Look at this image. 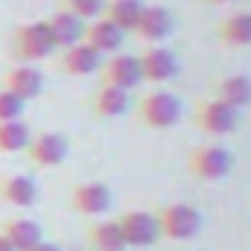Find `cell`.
<instances>
[{"mask_svg": "<svg viewBox=\"0 0 251 251\" xmlns=\"http://www.w3.org/2000/svg\"><path fill=\"white\" fill-rule=\"evenodd\" d=\"M88 243L94 251H126L117 219H102V222L88 225Z\"/></svg>", "mask_w": 251, "mask_h": 251, "instance_id": "obj_21", "label": "cell"}, {"mask_svg": "<svg viewBox=\"0 0 251 251\" xmlns=\"http://www.w3.org/2000/svg\"><path fill=\"white\" fill-rule=\"evenodd\" d=\"M100 76L102 85H114L123 91H134L137 85H143V73H140V62L131 53H114L100 64Z\"/></svg>", "mask_w": 251, "mask_h": 251, "instance_id": "obj_8", "label": "cell"}, {"mask_svg": "<svg viewBox=\"0 0 251 251\" xmlns=\"http://www.w3.org/2000/svg\"><path fill=\"white\" fill-rule=\"evenodd\" d=\"M105 3L108 0H62V9L70 12V15H76L79 21H97L102 15Z\"/></svg>", "mask_w": 251, "mask_h": 251, "instance_id": "obj_24", "label": "cell"}, {"mask_svg": "<svg viewBox=\"0 0 251 251\" xmlns=\"http://www.w3.org/2000/svg\"><path fill=\"white\" fill-rule=\"evenodd\" d=\"M0 237H3L15 251H29L32 246H38V243L44 240V237H41V225L32 222V219H24V216L6 219V222L0 225Z\"/></svg>", "mask_w": 251, "mask_h": 251, "instance_id": "obj_15", "label": "cell"}, {"mask_svg": "<svg viewBox=\"0 0 251 251\" xmlns=\"http://www.w3.org/2000/svg\"><path fill=\"white\" fill-rule=\"evenodd\" d=\"M82 41H85V44H91V47L105 59V56L120 53V47H123V41H126V32H123V29H117L111 21L97 18V21L85 24V38H82Z\"/></svg>", "mask_w": 251, "mask_h": 251, "instance_id": "obj_12", "label": "cell"}, {"mask_svg": "<svg viewBox=\"0 0 251 251\" xmlns=\"http://www.w3.org/2000/svg\"><path fill=\"white\" fill-rule=\"evenodd\" d=\"M207 3H216L219 6V3H234V0H207Z\"/></svg>", "mask_w": 251, "mask_h": 251, "instance_id": "obj_28", "label": "cell"}, {"mask_svg": "<svg viewBox=\"0 0 251 251\" xmlns=\"http://www.w3.org/2000/svg\"><path fill=\"white\" fill-rule=\"evenodd\" d=\"M173 29H176V15L167 6H143V15L134 26V35L149 41V44H158V41L170 38Z\"/></svg>", "mask_w": 251, "mask_h": 251, "instance_id": "obj_10", "label": "cell"}, {"mask_svg": "<svg viewBox=\"0 0 251 251\" xmlns=\"http://www.w3.org/2000/svg\"><path fill=\"white\" fill-rule=\"evenodd\" d=\"M216 32L228 47H251V12L228 15Z\"/></svg>", "mask_w": 251, "mask_h": 251, "instance_id": "obj_22", "label": "cell"}, {"mask_svg": "<svg viewBox=\"0 0 251 251\" xmlns=\"http://www.w3.org/2000/svg\"><path fill=\"white\" fill-rule=\"evenodd\" d=\"M117 225H120L126 249H149L161 240L158 219L149 210H126L117 216Z\"/></svg>", "mask_w": 251, "mask_h": 251, "instance_id": "obj_5", "label": "cell"}, {"mask_svg": "<svg viewBox=\"0 0 251 251\" xmlns=\"http://www.w3.org/2000/svg\"><path fill=\"white\" fill-rule=\"evenodd\" d=\"M137 62H140L143 82L164 85V82H170V79L178 76V59H176V53L167 50V47H161V44L146 47V50L137 56Z\"/></svg>", "mask_w": 251, "mask_h": 251, "instance_id": "obj_9", "label": "cell"}, {"mask_svg": "<svg viewBox=\"0 0 251 251\" xmlns=\"http://www.w3.org/2000/svg\"><path fill=\"white\" fill-rule=\"evenodd\" d=\"M24 108H26V102H24V100H18V97H15V94H9V91H0V123L21 120Z\"/></svg>", "mask_w": 251, "mask_h": 251, "instance_id": "obj_25", "label": "cell"}, {"mask_svg": "<svg viewBox=\"0 0 251 251\" xmlns=\"http://www.w3.org/2000/svg\"><path fill=\"white\" fill-rule=\"evenodd\" d=\"M140 15H143V3L140 0H108L100 18L111 21L117 29H123L126 35H128V32H134Z\"/></svg>", "mask_w": 251, "mask_h": 251, "instance_id": "obj_19", "label": "cell"}, {"mask_svg": "<svg viewBox=\"0 0 251 251\" xmlns=\"http://www.w3.org/2000/svg\"><path fill=\"white\" fill-rule=\"evenodd\" d=\"M32 140V128L24 120H9L0 123V152L3 155H15V152H26Z\"/></svg>", "mask_w": 251, "mask_h": 251, "instance_id": "obj_23", "label": "cell"}, {"mask_svg": "<svg viewBox=\"0 0 251 251\" xmlns=\"http://www.w3.org/2000/svg\"><path fill=\"white\" fill-rule=\"evenodd\" d=\"M187 170H190L193 178L219 181V178H225L234 170V155L225 146H219V143H204V146H196L190 152Z\"/></svg>", "mask_w": 251, "mask_h": 251, "instance_id": "obj_1", "label": "cell"}, {"mask_svg": "<svg viewBox=\"0 0 251 251\" xmlns=\"http://www.w3.org/2000/svg\"><path fill=\"white\" fill-rule=\"evenodd\" d=\"M137 114L140 123L149 128H173L181 120V102L167 91H152L137 102Z\"/></svg>", "mask_w": 251, "mask_h": 251, "instance_id": "obj_4", "label": "cell"}, {"mask_svg": "<svg viewBox=\"0 0 251 251\" xmlns=\"http://www.w3.org/2000/svg\"><path fill=\"white\" fill-rule=\"evenodd\" d=\"M100 64H102V56L91 44H85V41L67 47L62 53V70L67 76H91V73H100Z\"/></svg>", "mask_w": 251, "mask_h": 251, "instance_id": "obj_16", "label": "cell"}, {"mask_svg": "<svg viewBox=\"0 0 251 251\" xmlns=\"http://www.w3.org/2000/svg\"><path fill=\"white\" fill-rule=\"evenodd\" d=\"M3 91L15 94L24 102L38 100L41 91H44V73L38 67H12L3 79Z\"/></svg>", "mask_w": 251, "mask_h": 251, "instance_id": "obj_13", "label": "cell"}, {"mask_svg": "<svg viewBox=\"0 0 251 251\" xmlns=\"http://www.w3.org/2000/svg\"><path fill=\"white\" fill-rule=\"evenodd\" d=\"M128 108H131V97L123 88L100 85V91L94 94V111L100 117H123Z\"/></svg>", "mask_w": 251, "mask_h": 251, "instance_id": "obj_20", "label": "cell"}, {"mask_svg": "<svg viewBox=\"0 0 251 251\" xmlns=\"http://www.w3.org/2000/svg\"><path fill=\"white\" fill-rule=\"evenodd\" d=\"M29 251H62V249H59L56 243H44V240H41L38 246H32V249H29Z\"/></svg>", "mask_w": 251, "mask_h": 251, "instance_id": "obj_26", "label": "cell"}, {"mask_svg": "<svg viewBox=\"0 0 251 251\" xmlns=\"http://www.w3.org/2000/svg\"><path fill=\"white\" fill-rule=\"evenodd\" d=\"M158 231L161 237L167 240H190L199 234L201 228V213L193 207V204H184V201H173V204H164L158 213Z\"/></svg>", "mask_w": 251, "mask_h": 251, "instance_id": "obj_2", "label": "cell"}, {"mask_svg": "<svg viewBox=\"0 0 251 251\" xmlns=\"http://www.w3.org/2000/svg\"><path fill=\"white\" fill-rule=\"evenodd\" d=\"M0 199L12 207H29L38 201V184L24 173L6 176V178H0Z\"/></svg>", "mask_w": 251, "mask_h": 251, "instance_id": "obj_17", "label": "cell"}, {"mask_svg": "<svg viewBox=\"0 0 251 251\" xmlns=\"http://www.w3.org/2000/svg\"><path fill=\"white\" fill-rule=\"evenodd\" d=\"M67 152H70V143L62 131H38L32 134L29 146H26V155L35 167L41 170H50V167H59L67 161Z\"/></svg>", "mask_w": 251, "mask_h": 251, "instance_id": "obj_7", "label": "cell"}, {"mask_svg": "<svg viewBox=\"0 0 251 251\" xmlns=\"http://www.w3.org/2000/svg\"><path fill=\"white\" fill-rule=\"evenodd\" d=\"M70 207L82 216H102L111 207V190L102 181H85L70 193Z\"/></svg>", "mask_w": 251, "mask_h": 251, "instance_id": "obj_11", "label": "cell"}, {"mask_svg": "<svg viewBox=\"0 0 251 251\" xmlns=\"http://www.w3.org/2000/svg\"><path fill=\"white\" fill-rule=\"evenodd\" d=\"M193 120H196V126H199L201 131L222 137V134L237 131V126H240V111H234L231 105H225V102H219L216 97H210V100H201V102L196 105Z\"/></svg>", "mask_w": 251, "mask_h": 251, "instance_id": "obj_6", "label": "cell"}, {"mask_svg": "<svg viewBox=\"0 0 251 251\" xmlns=\"http://www.w3.org/2000/svg\"><path fill=\"white\" fill-rule=\"evenodd\" d=\"M12 50L18 59L24 62H41L47 56L56 53V44L50 38V29L44 21H32V24H24L15 29V38H12Z\"/></svg>", "mask_w": 251, "mask_h": 251, "instance_id": "obj_3", "label": "cell"}, {"mask_svg": "<svg viewBox=\"0 0 251 251\" xmlns=\"http://www.w3.org/2000/svg\"><path fill=\"white\" fill-rule=\"evenodd\" d=\"M0 251H15V249H12V246H9V243H6V240L0 237Z\"/></svg>", "mask_w": 251, "mask_h": 251, "instance_id": "obj_27", "label": "cell"}, {"mask_svg": "<svg viewBox=\"0 0 251 251\" xmlns=\"http://www.w3.org/2000/svg\"><path fill=\"white\" fill-rule=\"evenodd\" d=\"M44 24L50 29V38H53L56 50H67V47H73V44H79L85 38V21H79L76 15H70L64 9L56 12L53 18H47Z\"/></svg>", "mask_w": 251, "mask_h": 251, "instance_id": "obj_14", "label": "cell"}, {"mask_svg": "<svg viewBox=\"0 0 251 251\" xmlns=\"http://www.w3.org/2000/svg\"><path fill=\"white\" fill-rule=\"evenodd\" d=\"M216 100L231 105L234 111H243L251 105V79L246 73H231L216 82Z\"/></svg>", "mask_w": 251, "mask_h": 251, "instance_id": "obj_18", "label": "cell"}]
</instances>
